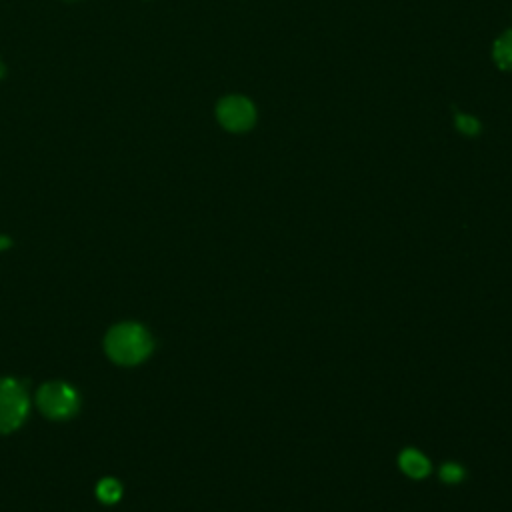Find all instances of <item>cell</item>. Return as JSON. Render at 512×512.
Listing matches in <instances>:
<instances>
[{"label":"cell","mask_w":512,"mask_h":512,"mask_svg":"<svg viewBox=\"0 0 512 512\" xmlns=\"http://www.w3.org/2000/svg\"><path fill=\"white\" fill-rule=\"evenodd\" d=\"M106 354L124 366H132L148 358L152 352V336L146 328L134 322L114 326L104 340Z\"/></svg>","instance_id":"6da1fadb"},{"label":"cell","mask_w":512,"mask_h":512,"mask_svg":"<svg viewBox=\"0 0 512 512\" xmlns=\"http://www.w3.org/2000/svg\"><path fill=\"white\" fill-rule=\"evenodd\" d=\"M28 414V394L18 380H0V432L16 430Z\"/></svg>","instance_id":"7a4b0ae2"},{"label":"cell","mask_w":512,"mask_h":512,"mask_svg":"<svg viewBox=\"0 0 512 512\" xmlns=\"http://www.w3.org/2000/svg\"><path fill=\"white\" fill-rule=\"evenodd\" d=\"M38 408L52 420L70 418L78 410V394L64 382H50L38 390Z\"/></svg>","instance_id":"3957f363"},{"label":"cell","mask_w":512,"mask_h":512,"mask_svg":"<svg viewBox=\"0 0 512 512\" xmlns=\"http://www.w3.org/2000/svg\"><path fill=\"white\" fill-rule=\"evenodd\" d=\"M218 122L230 132H246L256 122L254 104L244 96H226L216 106Z\"/></svg>","instance_id":"277c9868"},{"label":"cell","mask_w":512,"mask_h":512,"mask_svg":"<svg viewBox=\"0 0 512 512\" xmlns=\"http://www.w3.org/2000/svg\"><path fill=\"white\" fill-rule=\"evenodd\" d=\"M398 466H400V470H402L406 476H410V478H424V476H428V472H430V462H428V458H426L422 452L414 450V448H406V450L400 452V456H398Z\"/></svg>","instance_id":"5b68a950"},{"label":"cell","mask_w":512,"mask_h":512,"mask_svg":"<svg viewBox=\"0 0 512 512\" xmlns=\"http://www.w3.org/2000/svg\"><path fill=\"white\" fill-rule=\"evenodd\" d=\"M494 60L500 68L512 70V30L504 32L494 44Z\"/></svg>","instance_id":"8992f818"},{"label":"cell","mask_w":512,"mask_h":512,"mask_svg":"<svg viewBox=\"0 0 512 512\" xmlns=\"http://www.w3.org/2000/svg\"><path fill=\"white\" fill-rule=\"evenodd\" d=\"M96 494H98V498H100L104 504H114V502L120 498V494H122V486H120V482L114 480V478H104V480H100V484L96 486Z\"/></svg>","instance_id":"52a82bcc"},{"label":"cell","mask_w":512,"mask_h":512,"mask_svg":"<svg viewBox=\"0 0 512 512\" xmlns=\"http://www.w3.org/2000/svg\"><path fill=\"white\" fill-rule=\"evenodd\" d=\"M440 478L446 482V484H456L464 478V468L456 462H446L442 468H440Z\"/></svg>","instance_id":"ba28073f"},{"label":"cell","mask_w":512,"mask_h":512,"mask_svg":"<svg viewBox=\"0 0 512 512\" xmlns=\"http://www.w3.org/2000/svg\"><path fill=\"white\" fill-rule=\"evenodd\" d=\"M456 124H458V128H460L462 132H466V134H476L478 128H480L478 122H476L472 116H464V114H458Z\"/></svg>","instance_id":"9c48e42d"},{"label":"cell","mask_w":512,"mask_h":512,"mask_svg":"<svg viewBox=\"0 0 512 512\" xmlns=\"http://www.w3.org/2000/svg\"><path fill=\"white\" fill-rule=\"evenodd\" d=\"M10 244H12V242H10V238L0 234V250H6V248H10Z\"/></svg>","instance_id":"30bf717a"}]
</instances>
